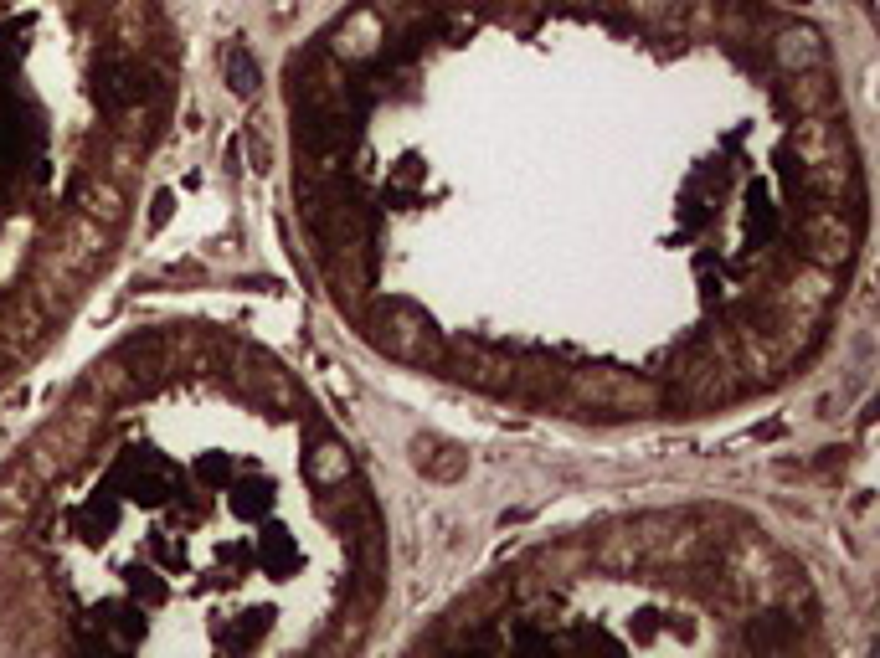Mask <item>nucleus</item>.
<instances>
[{"label": "nucleus", "instance_id": "nucleus-1", "mask_svg": "<svg viewBox=\"0 0 880 658\" xmlns=\"http://www.w3.org/2000/svg\"><path fill=\"white\" fill-rule=\"evenodd\" d=\"M42 489L73 648L350 653L386 602V515L309 386L232 329H150L103 365Z\"/></svg>", "mask_w": 880, "mask_h": 658}, {"label": "nucleus", "instance_id": "nucleus-2", "mask_svg": "<svg viewBox=\"0 0 880 658\" xmlns=\"http://www.w3.org/2000/svg\"><path fill=\"white\" fill-rule=\"evenodd\" d=\"M422 648H824L793 551L731 509H644L567 530L438 617Z\"/></svg>", "mask_w": 880, "mask_h": 658}]
</instances>
